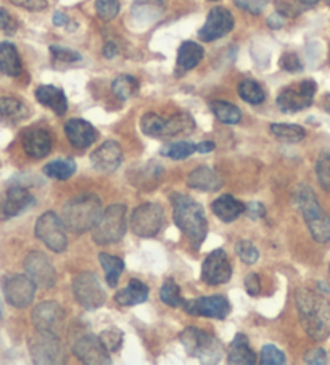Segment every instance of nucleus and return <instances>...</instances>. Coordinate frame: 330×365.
Here are the masks:
<instances>
[{"label":"nucleus","mask_w":330,"mask_h":365,"mask_svg":"<svg viewBox=\"0 0 330 365\" xmlns=\"http://www.w3.org/2000/svg\"><path fill=\"white\" fill-rule=\"evenodd\" d=\"M111 89H113V94L118 97L119 100H129L135 92L139 89V81L135 79L134 76L129 75H121L116 77L111 84Z\"/></svg>","instance_id":"e433bc0d"},{"label":"nucleus","mask_w":330,"mask_h":365,"mask_svg":"<svg viewBox=\"0 0 330 365\" xmlns=\"http://www.w3.org/2000/svg\"><path fill=\"white\" fill-rule=\"evenodd\" d=\"M119 0H95V12L104 21H111L119 13Z\"/></svg>","instance_id":"79ce46f5"},{"label":"nucleus","mask_w":330,"mask_h":365,"mask_svg":"<svg viewBox=\"0 0 330 365\" xmlns=\"http://www.w3.org/2000/svg\"><path fill=\"white\" fill-rule=\"evenodd\" d=\"M280 68L289 72H298L303 70V65L302 61H300L298 55H295L292 52H287L284 53L282 58H280Z\"/></svg>","instance_id":"de8ad7c7"},{"label":"nucleus","mask_w":330,"mask_h":365,"mask_svg":"<svg viewBox=\"0 0 330 365\" xmlns=\"http://www.w3.org/2000/svg\"><path fill=\"white\" fill-rule=\"evenodd\" d=\"M173 217L176 226L188 238L191 245L198 250L205 241L208 233V222L205 209L195 199L184 193L171 195Z\"/></svg>","instance_id":"f03ea898"},{"label":"nucleus","mask_w":330,"mask_h":365,"mask_svg":"<svg viewBox=\"0 0 330 365\" xmlns=\"http://www.w3.org/2000/svg\"><path fill=\"white\" fill-rule=\"evenodd\" d=\"M2 286L7 303L17 309H24L34 301L37 285L28 274H12L5 277Z\"/></svg>","instance_id":"9b49d317"},{"label":"nucleus","mask_w":330,"mask_h":365,"mask_svg":"<svg viewBox=\"0 0 330 365\" xmlns=\"http://www.w3.org/2000/svg\"><path fill=\"white\" fill-rule=\"evenodd\" d=\"M329 270H330V267H329Z\"/></svg>","instance_id":"338daca9"},{"label":"nucleus","mask_w":330,"mask_h":365,"mask_svg":"<svg viewBox=\"0 0 330 365\" xmlns=\"http://www.w3.org/2000/svg\"><path fill=\"white\" fill-rule=\"evenodd\" d=\"M34 197L24 187H10L0 199V217L12 219L26 211L34 204Z\"/></svg>","instance_id":"6ab92c4d"},{"label":"nucleus","mask_w":330,"mask_h":365,"mask_svg":"<svg viewBox=\"0 0 330 365\" xmlns=\"http://www.w3.org/2000/svg\"><path fill=\"white\" fill-rule=\"evenodd\" d=\"M245 290H246V293H249L250 296H258L260 291H261L260 277L256 275V274L246 275V279H245Z\"/></svg>","instance_id":"5fc2aeb1"},{"label":"nucleus","mask_w":330,"mask_h":365,"mask_svg":"<svg viewBox=\"0 0 330 365\" xmlns=\"http://www.w3.org/2000/svg\"><path fill=\"white\" fill-rule=\"evenodd\" d=\"M164 213L158 203H145L135 208L130 216V228L137 237H153L163 226Z\"/></svg>","instance_id":"9d476101"},{"label":"nucleus","mask_w":330,"mask_h":365,"mask_svg":"<svg viewBox=\"0 0 330 365\" xmlns=\"http://www.w3.org/2000/svg\"><path fill=\"white\" fill-rule=\"evenodd\" d=\"M295 301L300 322L308 337L314 342L327 339L330 337V301L311 290H300Z\"/></svg>","instance_id":"f257e3e1"},{"label":"nucleus","mask_w":330,"mask_h":365,"mask_svg":"<svg viewBox=\"0 0 330 365\" xmlns=\"http://www.w3.org/2000/svg\"><path fill=\"white\" fill-rule=\"evenodd\" d=\"M237 255L245 264H255L260 259V251L256 250V246L249 240H240L235 246Z\"/></svg>","instance_id":"c03bdc74"},{"label":"nucleus","mask_w":330,"mask_h":365,"mask_svg":"<svg viewBox=\"0 0 330 365\" xmlns=\"http://www.w3.org/2000/svg\"><path fill=\"white\" fill-rule=\"evenodd\" d=\"M68 21H70V19H68L65 13L57 12L53 14V23H55V26H65V24H68Z\"/></svg>","instance_id":"bf43d9fd"},{"label":"nucleus","mask_w":330,"mask_h":365,"mask_svg":"<svg viewBox=\"0 0 330 365\" xmlns=\"http://www.w3.org/2000/svg\"><path fill=\"white\" fill-rule=\"evenodd\" d=\"M318 86L311 79H304L292 84L280 92L278 97V106L282 113H297L313 105Z\"/></svg>","instance_id":"6e6552de"},{"label":"nucleus","mask_w":330,"mask_h":365,"mask_svg":"<svg viewBox=\"0 0 330 365\" xmlns=\"http://www.w3.org/2000/svg\"><path fill=\"white\" fill-rule=\"evenodd\" d=\"M50 53H52L53 61H55V63H65V65H71V63L81 61L79 53L75 52V50H71V48L52 46L50 47Z\"/></svg>","instance_id":"a18cd8bd"},{"label":"nucleus","mask_w":330,"mask_h":365,"mask_svg":"<svg viewBox=\"0 0 330 365\" xmlns=\"http://www.w3.org/2000/svg\"><path fill=\"white\" fill-rule=\"evenodd\" d=\"M24 270L31 277L34 284L43 290L52 288L57 282V272L53 269L52 262L41 251L29 253L24 259Z\"/></svg>","instance_id":"2eb2a0df"},{"label":"nucleus","mask_w":330,"mask_h":365,"mask_svg":"<svg viewBox=\"0 0 330 365\" xmlns=\"http://www.w3.org/2000/svg\"><path fill=\"white\" fill-rule=\"evenodd\" d=\"M237 90H239L240 99L245 100L246 103H250V105H261L266 100V94H264L263 87H261L258 82H255L251 79L242 81L239 87H237Z\"/></svg>","instance_id":"c9c22d12"},{"label":"nucleus","mask_w":330,"mask_h":365,"mask_svg":"<svg viewBox=\"0 0 330 365\" xmlns=\"http://www.w3.org/2000/svg\"><path fill=\"white\" fill-rule=\"evenodd\" d=\"M195 152H197V145L186 142V140H182V142H176V144H169L166 145V147L162 148L163 157H168L171 159H186Z\"/></svg>","instance_id":"ea45409f"},{"label":"nucleus","mask_w":330,"mask_h":365,"mask_svg":"<svg viewBox=\"0 0 330 365\" xmlns=\"http://www.w3.org/2000/svg\"><path fill=\"white\" fill-rule=\"evenodd\" d=\"M234 17H232L229 10L224 7H216L208 14L206 23L198 31V37L205 42H213L229 34L234 29Z\"/></svg>","instance_id":"f3484780"},{"label":"nucleus","mask_w":330,"mask_h":365,"mask_svg":"<svg viewBox=\"0 0 330 365\" xmlns=\"http://www.w3.org/2000/svg\"><path fill=\"white\" fill-rule=\"evenodd\" d=\"M195 129V121L192 119L191 115L187 113H177L171 116V118L164 119V137H176V135H187L193 132Z\"/></svg>","instance_id":"7c9ffc66"},{"label":"nucleus","mask_w":330,"mask_h":365,"mask_svg":"<svg viewBox=\"0 0 330 365\" xmlns=\"http://www.w3.org/2000/svg\"><path fill=\"white\" fill-rule=\"evenodd\" d=\"M2 315H3V313H2V304H0V319H2Z\"/></svg>","instance_id":"e2e57ef3"},{"label":"nucleus","mask_w":330,"mask_h":365,"mask_svg":"<svg viewBox=\"0 0 330 365\" xmlns=\"http://www.w3.org/2000/svg\"><path fill=\"white\" fill-rule=\"evenodd\" d=\"M324 106H326L327 113H330V94L326 95V99H324Z\"/></svg>","instance_id":"680f3d73"},{"label":"nucleus","mask_w":330,"mask_h":365,"mask_svg":"<svg viewBox=\"0 0 330 365\" xmlns=\"http://www.w3.org/2000/svg\"><path fill=\"white\" fill-rule=\"evenodd\" d=\"M21 144L28 157L34 159L46 158L52 150V137L46 129L29 128L21 134Z\"/></svg>","instance_id":"412c9836"},{"label":"nucleus","mask_w":330,"mask_h":365,"mask_svg":"<svg viewBox=\"0 0 330 365\" xmlns=\"http://www.w3.org/2000/svg\"><path fill=\"white\" fill-rule=\"evenodd\" d=\"M271 132H273L279 140H282V142H289V144L302 142V140L307 137V130L298 124L274 123V124H271Z\"/></svg>","instance_id":"72a5a7b5"},{"label":"nucleus","mask_w":330,"mask_h":365,"mask_svg":"<svg viewBox=\"0 0 330 365\" xmlns=\"http://www.w3.org/2000/svg\"><path fill=\"white\" fill-rule=\"evenodd\" d=\"M99 261L105 270L106 284H108V286H111V288H115V286L118 285L119 275L123 274V270H124L123 259H119V257H116V256L106 255V253H100Z\"/></svg>","instance_id":"2f4dec72"},{"label":"nucleus","mask_w":330,"mask_h":365,"mask_svg":"<svg viewBox=\"0 0 330 365\" xmlns=\"http://www.w3.org/2000/svg\"><path fill=\"white\" fill-rule=\"evenodd\" d=\"M304 362L314 364V365L327 364V353L324 351L322 348H314L311 349V351L307 353V356H304Z\"/></svg>","instance_id":"864d4df0"},{"label":"nucleus","mask_w":330,"mask_h":365,"mask_svg":"<svg viewBox=\"0 0 330 365\" xmlns=\"http://www.w3.org/2000/svg\"><path fill=\"white\" fill-rule=\"evenodd\" d=\"M269 0H234V3L240 10H245V12L258 14L263 12V8L268 5Z\"/></svg>","instance_id":"09e8293b"},{"label":"nucleus","mask_w":330,"mask_h":365,"mask_svg":"<svg viewBox=\"0 0 330 365\" xmlns=\"http://www.w3.org/2000/svg\"><path fill=\"white\" fill-rule=\"evenodd\" d=\"M36 99L41 105L47 106L57 115H65L68 110V100L65 92L55 86H39L36 89Z\"/></svg>","instance_id":"b1692460"},{"label":"nucleus","mask_w":330,"mask_h":365,"mask_svg":"<svg viewBox=\"0 0 330 365\" xmlns=\"http://www.w3.org/2000/svg\"><path fill=\"white\" fill-rule=\"evenodd\" d=\"M227 362L235 365H253L256 364V354L250 346L249 338L244 333H237L229 344Z\"/></svg>","instance_id":"5701e85b"},{"label":"nucleus","mask_w":330,"mask_h":365,"mask_svg":"<svg viewBox=\"0 0 330 365\" xmlns=\"http://www.w3.org/2000/svg\"><path fill=\"white\" fill-rule=\"evenodd\" d=\"M140 129L145 135L155 139H163L164 130V118L157 113H145L140 119Z\"/></svg>","instance_id":"58836bf2"},{"label":"nucleus","mask_w":330,"mask_h":365,"mask_svg":"<svg viewBox=\"0 0 330 365\" xmlns=\"http://www.w3.org/2000/svg\"><path fill=\"white\" fill-rule=\"evenodd\" d=\"M232 277V266L224 250H215L205 257L202 266V280L206 285L227 284Z\"/></svg>","instance_id":"4468645a"},{"label":"nucleus","mask_w":330,"mask_h":365,"mask_svg":"<svg viewBox=\"0 0 330 365\" xmlns=\"http://www.w3.org/2000/svg\"><path fill=\"white\" fill-rule=\"evenodd\" d=\"M66 137L70 140V144L76 148H87L97 140V130L90 123H87L84 119H70L65 124Z\"/></svg>","instance_id":"4be33fe9"},{"label":"nucleus","mask_w":330,"mask_h":365,"mask_svg":"<svg viewBox=\"0 0 330 365\" xmlns=\"http://www.w3.org/2000/svg\"><path fill=\"white\" fill-rule=\"evenodd\" d=\"M260 362L263 365H282L285 364V354L274 346V344H266L261 349Z\"/></svg>","instance_id":"37998d69"},{"label":"nucleus","mask_w":330,"mask_h":365,"mask_svg":"<svg viewBox=\"0 0 330 365\" xmlns=\"http://www.w3.org/2000/svg\"><path fill=\"white\" fill-rule=\"evenodd\" d=\"M123 148L118 142L108 140L90 155L92 166L100 172H115L123 163Z\"/></svg>","instance_id":"aec40b11"},{"label":"nucleus","mask_w":330,"mask_h":365,"mask_svg":"<svg viewBox=\"0 0 330 365\" xmlns=\"http://www.w3.org/2000/svg\"><path fill=\"white\" fill-rule=\"evenodd\" d=\"M10 2L19 8L29 10V12H41V10L47 8V0H10Z\"/></svg>","instance_id":"603ef678"},{"label":"nucleus","mask_w":330,"mask_h":365,"mask_svg":"<svg viewBox=\"0 0 330 365\" xmlns=\"http://www.w3.org/2000/svg\"><path fill=\"white\" fill-rule=\"evenodd\" d=\"M18 29V23L12 14H10L7 10H0V31L7 32V34H13Z\"/></svg>","instance_id":"3c124183"},{"label":"nucleus","mask_w":330,"mask_h":365,"mask_svg":"<svg viewBox=\"0 0 330 365\" xmlns=\"http://www.w3.org/2000/svg\"><path fill=\"white\" fill-rule=\"evenodd\" d=\"M295 2L302 5V7H314L319 3V0H295Z\"/></svg>","instance_id":"052dcab7"},{"label":"nucleus","mask_w":330,"mask_h":365,"mask_svg":"<svg viewBox=\"0 0 330 365\" xmlns=\"http://www.w3.org/2000/svg\"><path fill=\"white\" fill-rule=\"evenodd\" d=\"M211 2H215V0H211Z\"/></svg>","instance_id":"69168bd1"},{"label":"nucleus","mask_w":330,"mask_h":365,"mask_svg":"<svg viewBox=\"0 0 330 365\" xmlns=\"http://www.w3.org/2000/svg\"><path fill=\"white\" fill-rule=\"evenodd\" d=\"M104 55L106 58H115L116 55H118V47H116L113 42H108L104 48Z\"/></svg>","instance_id":"4d7b16f0"},{"label":"nucleus","mask_w":330,"mask_h":365,"mask_svg":"<svg viewBox=\"0 0 330 365\" xmlns=\"http://www.w3.org/2000/svg\"><path fill=\"white\" fill-rule=\"evenodd\" d=\"M101 342L105 343V346L108 348L110 353H116L119 351L121 344H123V333L118 328H110V330H104L100 335Z\"/></svg>","instance_id":"49530a36"},{"label":"nucleus","mask_w":330,"mask_h":365,"mask_svg":"<svg viewBox=\"0 0 330 365\" xmlns=\"http://www.w3.org/2000/svg\"><path fill=\"white\" fill-rule=\"evenodd\" d=\"M210 108L217 119L224 124H237L240 123L242 113L234 103L224 100H215L210 103Z\"/></svg>","instance_id":"473e14b6"},{"label":"nucleus","mask_w":330,"mask_h":365,"mask_svg":"<svg viewBox=\"0 0 330 365\" xmlns=\"http://www.w3.org/2000/svg\"><path fill=\"white\" fill-rule=\"evenodd\" d=\"M184 349L191 357H195L203 364H220L222 357V344L215 335L197 327H187L181 333Z\"/></svg>","instance_id":"39448f33"},{"label":"nucleus","mask_w":330,"mask_h":365,"mask_svg":"<svg viewBox=\"0 0 330 365\" xmlns=\"http://www.w3.org/2000/svg\"><path fill=\"white\" fill-rule=\"evenodd\" d=\"M213 213L221 219L222 222H234L246 211V206L232 195H222L213 201Z\"/></svg>","instance_id":"393cba45"},{"label":"nucleus","mask_w":330,"mask_h":365,"mask_svg":"<svg viewBox=\"0 0 330 365\" xmlns=\"http://www.w3.org/2000/svg\"><path fill=\"white\" fill-rule=\"evenodd\" d=\"M76 172V163L72 159H57L43 166V174L57 181H68Z\"/></svg>","instance_id":"f704fd0d"},{"label":"nucleus","mask_w":330,"mask_h":365,"mask_svg":"<svg viewBox=\"0 0 330 365\" xmlns=\"http://www.w3.org/2000/svg\"><path fill=\"white\" fill-rule=\"evenodd\" d=\"M34 233L46 245L48 250L55 253H63L68 246V238L65 232V222L55 213H43L37 219Z\"/></svg>","instance_id":"1a4fd4ad"},{"label":"nucleus","mask_w":330,"mask_h":365,"mask_svg":"<svg viewBox=\"0 0 330 365\" xmlns=\"http://www.w3.org/2000/svg\"><path fill=\"white\" fill-rule=\"evenodd\" d=\"M23 65L17 47L12 42H0V72L5 76L17 77L21 75Z\"/></svg>","instance_id":"cd10ccee"},{"label":"nucleus","mask_w":330,"mask_h":365,"mask_svg":"<svg viewBox=\"0 0 330 365\" xmlns=\"http://www.w3.org/2000/svg\"><path fill=\"white\" fill-rule=\"evenodd\" d=\"M32 324L36 330L58 335L65 324V310L55 301H46L34 308Z\"/></svg>","instance_id":"a211bd4d"},{"label":"nucleus","mask_w":330,"mask_h":365,"mask_svg":"<svg viewBox=\"0 0 330 365\" xmlns=\"http://www.w3.org/2000/svg\"><path fill=\"white\" fill-rule=\"evenodd\" d=\"M29 353L34 364H57L60 362L61 348L58 335L36 330L29 338Z\"/></svg>","instance_id":"f8f14e48"},{"label":"nucleus","mask_w":330,"mask_h":365,"mask_svg":"<svg viewBox=\"0 0 330 365\" xmlns=\"http://www.w3.org/2000/svg\"><path fill=\"white\" fill-rule=\"evenodd\" d=\"M148 299V286L142 284L137 279H133L129 282V285L118 291L115 296V301L123 308H133L140 303H145Z\"/></svg>","instance_id":"bb28decb"},{"label":"nucleus","mask_w":330,"mask_h":365,"mask_svg":"<svg viewBox=\"0 0 330 365\" xmlns=\"http://www.w3.org/2000/svg\"><path fill=\"white\" fill-rule=\"evenodd\" d=\"M163 10L164 3L163 0H137L134 5V14H140L144 17L145 12H155V10Z\"/></svg>","instance_id":"8fccbe9b"},{"label":"nucleus","mask_w":330,"mask_h":365,"mask_svg":"<svg viewBox=\"0 0 330 365\" xmlns=\"http://www.w3.org/2000/svg\"><path fill=\"white\" fill-rule=\"evenodd\" d=\"M72 295L77 303L87 310L101 308L106 301L105 290L101 288L99 277L94 272H82L72 280Z\"/></svg>","instance_id":"0eeeda50"},{"label":"nucleus","mask_w":330,"mask_h":365,"mask_svg":"<svg viewBox=\"0 0 330 365\" xmlns=\"http://www.w3.org/2000/svg\"><path fill=\"white\" fill-rule=\"evenodd\" d=\"M187 185L200 192H217L222 187V179L210 168H197L188 174Z\"/></svg>","instance_id":"a878e982"},{"label":"nucleus","mask_w":330,"mask_h":365,"mask_svg":"<svg viewBox=\"0 0 330 365\" xmlns=\"http://www.w3.org/2000/svg\"><path fill=\"white\" fill-rule=\"evenodd\" d=\"M182 309L188 315H200V317H210L224 320L231 313V304L224 296H203V298L186 299Z\"/></svg>","instance_id":"ddd939ff"},{"label":"nucleus","mask_w":330,"mask_h":365,"mask_svg":"<svg viewBox=\"0 0 330 365\" xmlns=\"http://www.w3.org/2000/svg\"><path fill=\"white\" fill-rule=\"evenodd\" d=\"M29 116L28 106L21 100L13 97H2L0 99V119L7 123H19Z\"/></svg>","instance_id":"c756f323"},{"label":"nucleus","mask_w":330,"mask_h":365,"mask_svg":"<svg viewBox=\"0 0 330 365\" xmlns=\"http://www.w3.org/2000/svg\"><path fill=\"white\" fill-rule=\"evenodd\" d=\"M101 216V201L97 195L84 193L71 198L63 208V222L75 233H84L95 226Z\"/></svg>","instance_id":"7ed1b4c3"},{"label":"nucleus","mask_w":330,"mask_h":365,"mask_svg":"<svg viewBox=\"0 0 330 365\" xmlns=\"http://www.w3.org/2000/svg\"><path fill=\"white\" fill-rule=\"evenodd\" d=\"M316 176L321 187L330 192V152H322L319 155L316 163Z\"/></svg>","instance_id":"a19ab883"},{"label":"nucleus","mask_w":330,"mask_h":365,"mask_svg":"<svg viewBox=\"0 0 330 365\" xmlns=\"http://www.w3.org/2000/svg\"><path fill=\"white\" fill-rule=\"evenodd\" d=\"M327 3H329V5H330V0H327Z\"/></svg>","instance_id":"0e129e2a"},{"label":"nucleus","mask_w":330,"mask_h":365,"mask_svg":"<svg viewBox=\"0 0 330 365\" xmlns=\"http://www.w3.org/2000/svg\"><path fill=\"white\" fill-rule=\"evenodd\" d=\"M213 150H215V144L213 142H202V144H198L197 145V152L198 153H202V155H205V153H211Z\"/></svg>","instance_id":"13d9d810"},{"label":"nucleus","mask_w":330,"mask_h":365,"mask_svg":"<svg viewBox=\"0 0 330 365\" xmlns=\"http://www.w3.org/2000/svg\"><path fill=\"white\" fill-rule=\"evenodd\" d=\"M295 201H297L300 211H302L304 222L311 232L313 238L319 243L330 241V217L319 204L318 197L307 185H300L295 192Z\"/></svg>","instance_id":"20e7f679"},{"label":"nucleus","mask_w":330,"mask_h":365,"mask_svg":"<svg viewBox=\"0 0 330 365\" xmlns=\"http://www.w3.org/2000/svg\"><path fill=\"white\" fill-rule=\"evenodd\" d=\"M203 55H205L203 47L198 46L197 42H192V41L182 42V46L179 47V52H177V68L182 72L191 71L202 61Z\"/></svg>","instance_id":"c85d7f7f"},{"label":"nucleus","mask_w":330,"mask_h":365,"mask_svg":"<svg viewBox=\"0 0 330 365\" xmlns=\"http://www.w3.org/2000/svg\"><path fill=\"white\" fill-rule=\"evenodd\" d=\"M76 357L81 362L90 364V365H101V364H110V351L105 346V343L101 342L100 337L95 335H84L81 337L72 346Z\"/></svg>","instance_id":"dca6fc26"},{"label":"nucleus","mask_w":330,"mask_h":365,"mask_svg":"<svg viewBox=\"0 0 330 365\" xmlns=\"http://www.w3.org/2000/svg\"><path fill=\"white\" fill-rule=\"evenodd\" d=\"M159 299L163 301L164 304L171 306V308H182L186 299L182 298L181 288L173 279H168L164 282L162 290H159Z\"/></svg>","instance_id":"4c0bfd02"},{"label":"nucleus","mask_w":330,"mask_h":365,"mask_svg":"<svg viewBox=\"0 0 330 365\" xmlns=\"http://www.w3.org/2000/svg\"><path fill=\"white\" fill-rule=\"evenodd\" d=\"M128 230V208L124 204H111L99 217L92 230V238L99 245L119 241Z\"/></svg>","instance_id":"423d86ee"},{"label":"nucleus","mask_w":330,"mask_h":365,"mask_svg":"<svg viewBox=\"0 0 330 365\" xmlns=\"http://www.w3.org/2000/svg\"><path fill=\"white\" fill-rule=\"evenodd\" d=\"M249 214L251 216V219H256V217H263L266 214V209L261 203H250L249 206Z\"/></svg>","instance_id":"6e6d98bb"}]
</instances>
